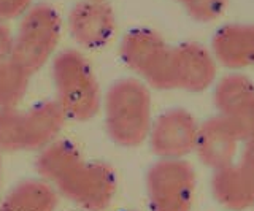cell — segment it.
Listing matches in <instances>:
<instances>
[{
	"label": "cell",
	"instance_id": "cell-1",
	"mask_svg": "<svg viewBox=\"0 0 254 211\" xmlns=\"http://www.w3.org/2000/svg\"><path fill=\"white\" fill-rule=\"evenodd\" d=\"M108 137L123 148H137L151 130V96L135 78H123L110 86L102 100Z\"/></svg>",
	"mask_w": 254,
	"mask_h": 211
},
{
	"label": "cell",
	"instance_id": "cell-2",
	"mask_svg": "<svg viewBox=\"0 0 254 211\" xmlns=\"http://www.w3.org/2000/svg\"><path fill=\"white\" fill-rule=\"evenodd\" d=\"M53 80L58 100L68 119L84 122L102 108V92L92 67L81 53L65 50L53 60Z\"/></svg>",
	"mask_w": 254,
	"mask_h": 211
},
{
	"label": "cell",
	"instance_id": "cell-3",
	"mask_svg": "<svg viewBox=\"0 0 254 211\" xmlns=\"http://www.w3.org/2000/svg\"><path fill=\"white\" fill-rule=\"evenodd\" d=\"M62 22L50 5H34L22 14L18 34L13 38L10 60L30 76L42 68L59 43Z\"/></svg>",
	"mask_w": 254,
	"mask_h": 211
},
{
	"label": "cell",
	"instance_id": "cell-4",
	"mask_svg": "<svg viewBox=\"0 0 254 211\" xmlns=\"http://www.w3.org/2000/svg\"><path fill=\"white\" fill-rule=\"evenodd\" d=\"M151 211H190L195 194V173L186 160L161 159L146 173Z\"/></svg>",
	"mask_w": 254,
	"mask_h": 211
},
{
	"label": "cell",
	"instance_id": "cell-5",
	"mask_svg": "<svg viewBox=\"0 0 254 211\" xmlns=\"http://www.w3.org/2000/svg\"><path fill=\"white\" fill-rule=\"evenodd\" d=\"M84 211H105L113 203L118 181L113 167L105 162H83L54 186Z\"/></svg>",
	"mask_w": 254,
	"mask_h": 211
},
{
	"label": "cell",
	"instance_id": "cell-6",
	"mask_svg": "<svg viewBox=\"0 0 254 211\" xmlns=\"http://www.w3.org/2000/svg\"><path fill=\"white\" fill-rule=\"evenodd\" d=\"M198 126L192 114L181 108L165 111L151 124L149 145L161 159H183L195 150Z\"/></svg>",
	"mask_w": 254,
	"mask_h": 211
},
{
	"label": "cell",
	"instance_id": "cell-7",
	"mask_svg": "<svg viewBox=\"0 0 254 211\" xmlns=\"http://www.w3.org/2000/svg\"><path fill=\"white\" fill-rule=\"evenodd\" d=\"M214 104L240 140L254 138V86L245 76L224 78L214 91Z\"/></svg>",
	"mask_w": 254,
	"mask_h": 211
},
{
	"label": "cell",
	"instance_id": "cell-8",
	"mask_svg": "<svg viewBox=\"0 0 254 211\" xmlns=\"http://www.w3.org/2000/svg\"><path fill=\"white\" fill-rule=\"evenodd\" d=\"M213 194L222 205L243 210L254 205V138L246 145L240 163L214 170Z\"/></svg>",
	"mask_w": 254,
	"mask_h": 211
},
{
	"label": "cell",
	"instance_id": "cell-9",
	"mask_svg": "<svg viewBox=\"0 0 254 211\" xmlns=\"http://www.w3.org/2000/svg\"><path fill=\"white\" fill-rule=\"evenodd\" d=\"M115 13L103 2H84L75 5L68 14V30L71 38L89 50L105 46L115 35Z\"/></svg>",
	"mask_w": 254,
	"mask_h": 211
},
{
	"label": "cell",
	"instance_id": "cell-10",
	"mask_svg": "<svg viewBox=\"0 0 254 211\" xmlns=\"http://www.w3.org/2000/svg\"><path fill=\"white\" fill-rule=\"evenodd\" d=\"M67 114L58 100H42L22 113L24 151H42L65 126Z\"/></svg>",
	"mask_w": 254,
	"mask_h": 211
},
{
	"label": "cell",
	"instance_id": "cell-11",
	"mask_svg": "<svg viewBox=\"0 0 254 211\" xmlns=\"http://www.w3.org/2000/svg\"><path fill=\"white\" fill-rule=\"evenodd\" d=\"M238 142L240 138L230 124L222 116H218L198 127L195 151L205 165L219 170L232 163Z\"/></svg>",
	"mask_w": 254,
	"mask_h": 211
},
{
	"label": "cell",
	"instance_id": "cell-12",
	"mask_svg": "<svg viewBox=\"0 0 254 211\" xmlns=\"http://www.w3.org/2000/svg\"><path fill=\"white\" fill-rule=\"evenodd\" d=\"M175 81L177 88L198 92L213 83L216 65L205 48L195 43H186L173 48Z\"/></svg>",
	"mask_w": 254,
	"mask_h": 211
},
{
	"label": "cell",
	"instance_id": "cell-13",
	"mask_svg": "<svg viewBox=\"0 0 254 211\" xmlns=\"http://www.w3.org/2000/svg\"><path fill=\"white\" fill-rule=\"evenodd\" d=\"M167 48L169 46L153 30L135 29L124 37L119 54L127 67L145 78Z\"/></svg>",
	"mask_w": 254,
	"mask_h": 211
},
{
	"label": "cell",
	"instance_id": "cell-14",
	"mask_svg": "<svg viewBox=\"0 0 254 211\" xmlns=\"http://www.w3.org/2000/svg\"><path fill=\"white\" fill-rule=\"evenodd\" d=\"M214 56L230 68L254 65V27L227 26L213 40Z\"/></svg>",
	"mask_w": 254,
	"mask_h": 211
},
{
	"label": "cell",
	"instance_id": "cell-15",
	"mask_svg": "<svg viewBox=\"0 0 254 211\" xmlns=\"http://www.w3.org/2000/svg\"><path fill=\"white\" fill-rule=\"evenodd\" d=\"M59 192L45 179H24L11 187L0 203V211H56Z\"/></svg>",
	"mask_w": 254,
	"mask_h": 211
},
{
	"label": "cell",
	"instance_id": "cell-16",
	"mask_svg": "<svg viewBox=\"0 0 254 211\" xmlns=\"http://www.w3.org/2000/svg\"><path fill=\"white\" fill-rule=\"evenodd\" d=\"M83 162L81 153L73 143L68 140H54L40 151L35 162V170L40 178L56 186Z\"/></svg>",
	"mask_w": 254,
	"mask_h": 211
},
{
	"label": "cell",
	"instance_id": "cell-17",
	"mask_svg": "<svg viewBox=\"0 0 254 211\" xmlns=\"http://www.w3.org/2000/svg\"><path fill=\"white\" fill-rule=\"evenodd\" d=\"M29 80L30 75L14 62H3L0 65V108L3 110L18 108L22 99L26 97Z\"/></svg>",
	"mask_w": 254,
	"mask_h": 211
},
{
	"label": "cell",
	"instance_id": "cell-18",
	"mask_svg": "<svg viewBox=\"0 0 254 211\" xmlns=\"http://www.w3.org/2000/svg\"><path fill=\"white\" fill-rule=\"evenodd\" d=\"M24 150L22 113L18 108H0V153H14Z\"/></svg>",
	"mask_w": 254,
	"mask_h": 211
},
{
	"label": "cell",
	"instance_id": "cell-19",
	"mask_svg": "<svg viewBox=\"0 0 254 211\" xmlns=\"http://www.w3.org/2000/svg\"><path fill=\"white\" fill-rule=\"evenodd\" d=\"M186 5L190 18L208 22L218 18L226 6V0H189Z\"/></svg>",
	"mask_w": 254,
	"mask_h": 211
},
{
	"label": "cell",
	"instance_id": "cell-20",
	"mask_svg": "<svg viewBox=\"0 0 254 211\" xmlns=\"http://www.w3.org/2000/svg\"><path fill=\"white\" fill-rule=\"evenodd\" d=\"M32 0H0V19H14L30 8Z\"/></svg>",
	"mask_w": 254,
	"mask_h": 211
},
{
	"label": "cell",
	"instance_id": "cell-21",
	"mask_svg": "<svg viewBox=\"0 0 254 211\" xmlns=\"http://www.w3.org/2000/svg\"><path fill=\"white\" fill-rule=\"evenodd\" d=\"M13 38L14 37L11 35L10 29L0 24V65L3 62L10 60L11 50H13Z\"/></svg>",
	"mask_w": 254,
	"mask_h": 211
},
{
	"label": "cell",
	"instance_id": "cell-22",
	"mask_svg": "<svg viewBox=\"0 0 254 211\" xmlns=\"http://www.w3.org/2000/svg\"><path fill=\"white\" fill-rule=\"evenodd\" d=\"M178 2H183V3H188L189 0H178Z\"/></svg>",
	"mask_w": 254,
	"mask_h": 211
},
{
	"label": "cell",
	"instance_id": "cell-23",
	"mask_svg": "<svg viewBox=\"0 0 254 211\" xmlns=\"http://www.w3.org/2000/svg\"><path fill=\"white\" fill-rule=\"evenodd\" d=\"M92 2H103V0H92Z\"/></svg>",
	"mask_w": 254,
	"mask_h": 211
},
{
	"label": "cell",
	"instance_id": "cell-24",
	"mask_svg": "<svg viewBox=\"0 0 254 211\" xmlns=\"http://www.w3.org/2000/svg\"><path fill=\"white\" fill-rule=\"evenodd\" d=\"M0 170H2V160H0Z\"/></svg>",
	"mask_w": 254,
	"mask_h": 211
},
{
	"label": "cell",
	"instance_id": "cell-25",
	"mask_svg": "<svg viewBox=\"0 0 254 211\" xmlns=\"http://www.w3.org/2000/svg\"><path fill=\"white\" fill-rule=\"evenodd\" d=\"M123 211H130V210H123Z\"/></svg>",
	"mask_w": 254,
	"mask_h": 211
}]
</instances>
